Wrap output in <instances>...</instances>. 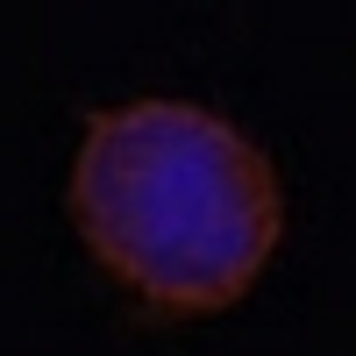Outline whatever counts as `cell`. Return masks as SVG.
<instances>
[{
    "label": "cell",
    "mask_w": 356,
    "mask_h": 356,
    "mask_svg": "<svg viewBox=\"0 0 356 356\" xmlns=\"http://www.w3.org/2000/svg\"><path fill=\"white\" fill-rule=\"evenodd\" d=\"M65 207L100 271L157 321L235 307L285 235L271 157L193 100L100 107L86 122Z\"/></svg>",
    "instance_id": "cell-1"
}]
</instances>
